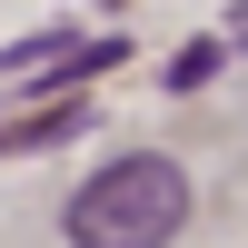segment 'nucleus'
<instances>
[{
	"label": "nucleus",
	"mask_w": 248,
	"mask_h": 248,
	"mask_svg": "<svg viewBox=\"0 0 248 248\" xmlns=\"http://www.w3.org/2000/svg\"><path fill=\"white\" fill-rule=\"evenodd\" d=\"M238 40H248V10H238Z\"/></svg>",
	"instance_id": "nucleus-3"
},
{
	"label": "nucleus",
	"mask_w": 248,
	"mask_h": 248,
	"mask_svg": "<svg viewBox=\"0 0 248 248\" xmlns=\"http://www.w3.org/2000/svg\"><path fill=\"white\" fill-rule=\"evenodd\" d=\"M179 218H189V169L139 149V159H109L99 179H79L60 229H70V248H159L179 238Z\"/></svg>",
	"instance_id": "nucleus-1"
},
{
	"label": "nucleus",
	"mask_w": 248,
	"mask_h": 248,
	"mask_svg": "<svg viewBox=\"0 0 248 248\" xmlns=\"http://www.w3.org/2000/svg\"><path fill=\"white\" fill-rule=\"evenodd\" d=\"M209 70H218V50H179V60H169V90H199Z\"/></svg>",
	"instance_id": "nucleus-2"
}]
</instances>
